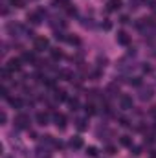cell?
I'll use <instances>...</instances> for the list:
<instances>
[{
    "label": "cell",
    "instance_id": "obj_1",
    "mask_svg": "<svg viewBox=\"0 0 156 158\" xmlns=\"http://www.w3.org/2000/svg\"><path fill=\"white\" fill-rule=\"evenodd\" d=\"M15 125H17L19 129H29V116L19 114V116L15 118Z\"/></svg>",
    "mask_w": 156,
    "mask_h": 158
},
{
    "label": "cell",
    "instance_id": "obj_2",
    "mask_svg": "<svg viewBox=\"0 0 156 158\" xmlns=\"http://www.w3.org/2000/svg\"><path fill=\"white\" fill-rule=\"evenodd\" d=\"M48 46H50V40L46 37H37L35 39V50L37 51H44V50H48Z\"/></svg>",
    "mask_w": 156,
    "mask_h": 158
},
{
    "label": "cell",
    "instance_id": "obj_3",
    "mask_svg": "<svg viewBox=\"0 0 156 158\" xmlns=\"http://www.w3.org/2000/svg\"><path fill=\"white\" fill-rule=\"evenodd\" d=\"M120 107H121L123 111H130V109H134L132 97H129V96H121V97H120Z\"/></svg>",
    "mask_w": 156,
    "mask_h": 158
},
{
    "label": "cell",
    "instance_id": "obj_4",
    "mask_svg": "<svg viewBox=\"0 0 156 158\" xmlns=\"http://www.w3.org/2000/svg\"><path fill=\"white\" fill-rule=\"evenodd\" d=\"M54 121L59 129H64L66 127V116L64 114H54Z\"/></svg>",
    "mask_w": 156,
    "mask_h": 158
},
{
    "label": "cell",
    "instance_id": "obj_5",
    "mask_svg": "<svg viewBox=\"0 0 156 158\" xmlns=\"http://www.w3.org/2000/svg\"><path fill=\"white\" fill-rule=\"evenodd\" d=\"M20 61H22V59H9V61H8V65H6V68H8V70H11V72L20 70Z\"/></svg>",
    "mask_w": 156,
    "mask_h": 158
},
{
    "label": "cell",
    "instance_id": "obj_6",
    "mask_svg": "<svg viewBox=\"0 0 156 158\" xmlns=\"http://www.w3.org/2000/svg\"><path fill=\"white\" fill-rule=\"evenodd\" d=\"M35 120H37V123L39 125H48V120H50V116L46 114V112H37V116H35Z\"/></svg>",
    "mask_w": 156,
    "mask_h": 158
},
{
    "label": "cell",
    "instance_id": "obj_7",
    "mask_svg": "<svg viewBox=\"0 0 156 158\" xmlns=\"http://www.w3.org/2000/svg\"><path fill=\"white\" fill-rule=\"evenodd\" d=\"M116 40H118L120 44H123V46H127V44L130 42V39H129V35H127L125 31H120V33L116 35Z\"/></svg>",
    "mask_w": 156,
    "mask_h": 158
},
{
    "label": "cell",
    "instance_id": "obj_8",
    "mask_svg": "<svg viewBox=\"0 0 156 158\" xmlns=\"http://www.w3.org/2000/svg\"><path fill=\"white\" fill-rule=\"evenodd\" d=\"M28 20H31L33 24H40V20H42V13H40V11L29 13V15H28Z\"/></svg>",
    "mask_w": 156,
    "mask_h": 158
},
{
    "label": "cell",
    "instance_id": "obj_9",
    "mask_svg": "<svg viewBox=\"0 0 156 158\" xmlns=\"http://www.w3.org/2000/svg\"><path fill=\"white\" fill-rule=\"evenodd\" d=\"M151 97H152V88H151V86H147V88H141V90H140V99H143V101H145V99H151Z\"/></svg>",
    "mask_w": 156,
    "mask_h": 158
},
{
    "label": "cell",
    "instance_id": "obj_10",
    "mask_svg": "<svg viewBox=\"0 0 156 158\" xmlns=\"http://www.w3.org/2000/svg\"><path fill=\"white\" fill-rule=\"evenodd\" d=\"M70 147H72V149H81V147H83V140H81L79 136H74V138L70 140Z\"/></svg>",
    "mask_w": 156,
    "mask_h": 158
},
{
    "label": "cell",
    "instance_id": "obj_11",
    "mask_svg": "<svg viewBox=\"0 0 156 158\" xmlns=\"http://www.w3.org/2000/svg\"><path fill=\"white\" fill-rule=\"evenodd\" d=\"M8 31H9L11 35H17V33L22 31V28H20L19 24H13V22H11V24H8Z\"/></svg>",
    "mask_w": 156,
    "mask_h": 158
},
{
    "label": "cell",
    "instance_id": "obj_12",
    "mask_svg": "<svg viewBox=\"0 0 156 158\" xmlns=\"http://www.w3.org/2000/svg\"><path fill=\"white\" fill-rule=\"evenodd\" d=\"M120 8H121V0H110V2H109V9L110 11H116Z\"/></svg>",
    "mask_w": 156,
    "mask_h": 158
},
{
    "label": "cell",
    "instance_id": "obj_13",
    "mask_svg": "<svg viewBox=\"0 0 156 158\" xmlns=\"http://www.w3.org/2000/svg\"><path fill=\"white\" fill-rule=\"evenodd\" d=\"M37 158H51V154H50L46 149L39 147V149H37Z\"/></svg>",
    "mask_w": 156,
    "mask_h": 158
},
{
    "label": "cell",
    "instance_id": "obj_14",
    "mask_svg": "<svg viewBox=\"0 0 156 158\" xmlns=\"http://www.w3.org/2000/svg\"><path fill=\"white\" fill-rule=\"evenodd\" d=\"M9 103H11V107H15V109H22V99H19V97H15V99H9Z\"/></svg>",
    "mask_w": 156,
    "mask_h": 158
},
{
    "label": "cell",
    "instance_id": "obj_15",
    "mask_svg": "<svg viewBox=\"0 0 156 158\" xmlns=\"http://www.w3.org/2000/svg\"><path fill=\"white\" fill-rule=\"evenodd\" d=\"M121 145H125V147H132V140H130V136H121Z\"/></svg>",
    "mask_w": 156,
    "mask_h": 158
},
{
    "label": "cell",
    "instance_id": "obj_16",
    "mask_svg": "<svg viewBox=\"0 0 156 158\" xmlns=\"http://www.w3.org/2000/svg\"><path fill=\"white\" fill-rule=\"evenodd\" d=\"M68 105H70V109H72V111H77V107H79V99H77V97L68 99Z\"/></svg>",
    "mask_w": 156,
    "mask_h": 158
},
{
    "label": "cell",
    "instance_id": "obj_17",
    "mask_svg": "<svg viewBox=\"0 0 156 158\" xmlns=\"http://www.w3.org/2000/svg\"><path fill=\"white\" fill-rule=\"evenodd\" d=\"M61 75H63L66 81H72V79H74V74H72L70 70H61Z\"/></svg>",
    "mask_w": 156,
    "mask_h": 158
},
{
    "label": "cell",
    "instance_id": "obj_18",
    "mask_svg": "<svg viewBox=\"0 0 156 158\" xmlns=\"http://www.w3.org/2000/svg\"><path fill=\"white\" fill-rule=\"evenodd\" d=\"M55 97H57L59 101H66V92H64V90H57V92H55Z\"/></svg>",
    "mask_w": 156,
    "mask_h": 158
},
{
    "label": "cell",
    "instance_id": "obj_19",
    "mask_svg": "<svg viewBox=\"0 0 156 158\" xmlns=\"http://www.w3.org/2000/svg\"><path fill=\"white\" fill-rule=\"evenodd\" d=\"M51 57H54L55 61L63 59V51H59V50H51Z\"/></svg>",
    "mask_w": 156,
    "mask_h": 158
},
{
    "label": "cell",
    "instance_id": "obj_20",
    "mask_svg": "<svg viewBox=\"0 0 156 158\" xmlns=\"http://www.w3.org/2000/svg\"><path fill=\"white\" fill-rule=\"evenodd\" d=\"M35 57H33V54H31V51H24V54H22V61H33Z\"/></svg>",
    "mask_w": 156,
    "mask_h": 158
},
{
    "label": "cell",
    "instance_id": "obj_21",
    "mask_svg": "<svg viewBox=\"0 0 156 158\" xmlns=\"http://www.w3.org/2000/svg\"><path fill=\"white\" fill-rule=\"evenodd\" d=\"M129 85L138 86V85H141V79H140V77H130V79H129Z\"/></svg>",
    "mask_w": 156,
    "mask_h": 158
},
{
    "label": "cell",
    "instance_id": "obj_22",
    "mask_svg": "<svg viewBox=\"0 0 156 158\" xmlns=\"http://www.w3.org/2000/svg\"><path fill=\"white\" fill-rule=\"evenodd\" d=\"M77 129H79V131H85V129H86V120H79V121H77Z\"/></svg>",
    "mask_w": 156,
    "mask_h": 158
},
{
    "label": "cell",
    "instance_id": "obj_23",
    "mask_svg": "<svg viewBox=\"0 0 156 158\" xmlns=\"http://www.w3.org/2000/svg\"><path fill=\"white\" fill-rule=\"evenodd\" d=\"M86 154H88V156H97V149H95V147H88V149H86Z\"/></svg>",
    "mask_w": 156,
    "mask_h": 158
},
{
    "label": "cell",
    "instance_id": "obj_24",
    "mask_svg": "<svg viewBox=\"0 0 156 158\" xmlns=\"http://www.w3.org/2000/svg\"><path fill=\"white\" fill-rule=\"evenodd\" d=\"M11 4L15 8H24V0H11Z\"/></svg>",
    "mask_w": 156,
    "mask_h": 158
},
{
    "label": "cell",
    "instance_id": "obj_25",
    "mask_svg": "<svg viewBox=\"0 0 156 158\" xmlns=\"http://www.w3.org/2000/svg\"><path fill=\"white\" fill-rule=\"evenodd\" d=\"M130 151H132V154H136V156H138V154H141V149H140L138 145H132V147H130Z\"/></svg>",
    "mask_w": 156,
    "mask_h": 158
},
{
    "label": "cell",
    "instance_id": "obj_26",
    "mask_svg": "<svg viewBox=\"0 0 156 158\" xmlns=\"http://www.w3.org/2000/svg\"><path fill=\"white\" fill-rule=\"evenodd\" d=\"M9 72H11V70H8V68H4V70H2V77H4V81H8V79H9Z\"/></svg>",
    "mask_w": 156,
    "mask_h": 158
},
{
    "label": "cell",
    "instance_id": "obj_27",
    "mask_svg": "<svg viewBox=\"0 0 156 158\" xmlns=\"http://www.w3.org/2000/svg\"><path fill=\"white\" fill-rule=\"evenodd\" d=\"M66 40H68L70 44H79V39H77V37H68Z\"/></svg>",
    "mask_w": 156,
    "mask_h": 158
},
{
    "label": "cell",
    "instance_id": "obj_28",
    "mask_svg": "<svg viewBox=\"0 0 156 158\" xmlns=\"http://www.w3.org/2000/svg\"><path fill=\"white\" fill-rule=\"evenodd\" d=\"M141 0H130V8H140Z\"/></svg>",
    "mask_w": 156,
    "mask_h": 158
},
{
    "label": "cell",
    "instance_id": "obj_29",
    "mask_svg": "<svg viewBox=\"0 0 156 158\" xmlns=\"http://www.w3.org/2000/svg\"><path fill=\"white\" fill-rule=\"evenodd\" d=\"M86 112L88 114H94L95 112V107H94V105H86Z\"/></svg>",
    "mask_w": 156,
    "mask_h": 158
},
{
    "label": "cell",
    "instance_id": "obj_30",
    "mask_svg": "<svg viewBox=\"0 0 156 158\" xmlns=\"http://www.w3.org/2000/svg\"><path fill=\"white\" fill-rule=\"evenodd\" d=\"M6 120H8V116H6V112H0V123H6Z\"/></svg>",
    "mask_w": 156,
    "mask_h": 158
},
{
    "label": "cell",
    "instance_id": "obj_31",
    "mask_svg": "<svg viewBox=\"0 0 156 158\" xmlns=\"http://www.w3.org/2000/svg\"><path fill=\"white\" fill-rule=\"evenodd\" d=\"M120 123H121V127H129V120H127V118H121Z\"/></svg>",
    "mask_w": 156,
    "mask_h": 158
},
{
    "label": "cell",
    "instance_id": "obj_32",
    "mask_svg": "<svg viewBox=\"0 0 156 158\" xmlns=\"http://www.w3.org/2000/svg\"><path fill=\"white\" fill-rule=\"evenodd\" d=\"M107 153H109V154H116V147L109 145V147H107Z\"/></svg>",
    "mask_w": 156,
    "mask_h": 158
},
{
    "label": "cell",
    "instance_id": "obj_33",
    "mask_svg": "<svg viewBox=\"0 0 156 158\" xmlns=\"http://www.w3.org/2000/svg\"><path fill=\"white\" fill-rule=\"evenodd\" d=\"M0 94H2V97H8V88L2 86V88H0Z\"/></svg>",
    "mask_w": 156,
    "mask_h": 158
},
{
    "label": "cell",
    "instance_id": "obj_34",
    "mask_svg": "<svg viewBox=\"0 0 156 158\" xmlns=\"http://www.w3.org/2000/svg\"><path fill=\"white\" fill-rule=\"evenodd\" d=\"M55 2H57V4H64V6H68L70 0H55Z\"/></svg>",
    "mask_w": 156,
    "mask_h": 158
},
{
    "label": "cell",
    "instance_id": "obj_35",
    "mask_svg": "<svg viewBox=\"0 0 156 158\" xmlns=\"http://www.w3.org/2000/svg\"><path fill=\"white\" fill-rule=\"evenodd\" d=\"M103 28H105V30H110V28H112V24H110V22H105V24H103Z\"/></svg>",
    "mask_w": 156,
    "mask_h": 158
},
{
    "label": "cell",
    "instance_id": "obj_36",
    "mask_svg": "<svg viewBox=\"0 0 156 158\" xmlns=\"http://www.w3.org/2000/svg\"><path fill=\"white\" fill-rule=\"evenodd\" d=\"M151 114H152V116H156V107H152V109H151Z\"/></svg>",
    "mask_w": 156,
    "mask_h": 158
},
{
    "label": "cell",
    "instance_id": "obj_37",
    "mask_svg": "<svg viewBox=\"0 0 156 158\" xmlns=\"http://www.w3.org/2000/svg\"><path fill=\"white\" fill-rule=\"evenodd\" d=\"M152 11H154V13H156V4H154V6H152Z\"/></svg>",
    "mask_w": 156,
    "mask_h": 158
},
{
    "label": "cell",
    "instance_id": "obj_38",
    "mask_svg": "<svg viewBox=\"0 0 156 158\" xmlns=\"http://www.w3.org/2000/svg\"><path fill=\"white\" fill-rule=\"evenodd\" d=\"M6 158H13V156H6Z\"/></svg>",
    "mask_w": 156,
    "mask_h": 158
}]
</instances>
